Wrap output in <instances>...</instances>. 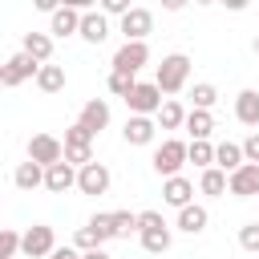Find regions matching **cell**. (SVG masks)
Wrapping results in <instances>:
<instances>
[{"label": "cell", "mask_w": 259, "mask_h": 259, "mask_svg": "<svg viewBox=\"0 0 259 259\" xmlns=\"http://www.w3.org/2000/svg\"><path fill=\"white\" fill-rule=\"evenodd\" d=\"M154 170L162 174V178H178V170L190 162V142H178V138H166L158 150H154Z\"/></svg>", "instance_id": "cell-1"}, {"label": "cell", "mask_w": 259, "mask_h": 259, "mask_svg": "<svg viewBox=\"0 0 259 259\" xmlns=\"http://www.w3.org/2000/svg\"><path fill=\"white\" fill-rule=\"evenodd\" d=\"M186 77H190V57H186V53H170V57H162V65H158L154 85H158L162 93H178V89L186 85Z\"/></svg>", "instance_id": "cell-2"}, {"label": "cell", "mask_w": 259, "mask_h": 259, "mask_svg": "<svg viewBox=\"0 0 259 259\" xmlns=\"http://www.w3.org/2000/svg\"><path fill=\"white\" fill-rule=\"evenodd\" d=\"M125 105H130V117H158V109L166 101H162V89L154 81H138V89L125 97Z\"/></svg>", "instance_id": "cell-3"}, {"label": "cell", "mask_w": 259, "mask_h": 259, "mask_svg": "<svg viewBox=\"0 0 259 259\" xmlns=\"http://www.w3.org/2000/svg\"><path fill=\"white\" fill-rule=\"evenodd\" d=\"M28 162H36V166H57V162H65V142L61 138H53V134H32L28 138Z\"/></svg>", "instance_id": "cell-4"}, {"label": "cell", "mask_w": 259, "mask_h": 259, "mask_svg": "<svg viewBox=\"0 0 259 259\" xmlns=\"http://www.w3.org/2000/svg\"><path fill=\"white\" fill-rule=\"evenodd\" d=\"M36 73H40V65H36L28 53H12V57L4 61V69H0V85H4V89H16V85H24L28 77L36 81Z\"/></svg>", "instance_id": "cell-5"}, {"label": "cell", "mask_w": 259, "mask_h": 259, "mask_svg": "<svg viewBox=\"0 0 259 259\" xmlns=\"http://www.w3.org/2000/svg\"><path fill=\"white\" fill-rule=\"evenodd\" d=\"M53 251H57V235H53V227L32 223V227L24 231V247H20V255H28V259H49Z\"/></svg>", "instance_id": "cell-6"}, {"label": "cell", "mask_w": 259, "mask_h": 259, "mask_svg": "<svg viewBox=\"0 0 259 259\" xmlns=\"http://www.w3.org/2000/svg\"><path fill=\"white\" fill-rule=\"evenodd\" d=\"M150 61V49H146V40H125L117 53H113V73H130V77H138V69Z\"/></svg>", "instance_id": "cell-7"}, {"label": "cell", "mask_w": 259, "mask_h": 259, "mask_svg": "<svg viewBox=\"0 0 259 259\" xmlns=\"http://www.w3.org/2000/svg\"><path fill=\"white\" fill-rule=\"evenodd\" d=\"M109 182H113V174H109V166L105 162H89V166H81L77 170V190L81 194H105L109 190Z\"/></svg>", "instance_id": "cell-8"}, {"label": "cell", "mask_w": 259, "mask_h": 259, "mask_svg": "<svg viewBox=\"0 0 259 259\" xmlns=\"http://www.w3.org/2000/svg\"><path fill=\"white\" fill-rule=\"evenodd\" d=\"M81 20H85V4L77 0V4H65V8H57L53 12V24H49V36H81Z\"/></svg>", "instance_id": "cell-9"}, {"label": "cell", "mask_w": 259, "mask_h": 259, "mask_svg": "<svg viewBox=\"0 0 259 259\" xmlns=\"http://www.w3.org/2000/svg\"><path fill=\"white\" fill-rule=\"evenodd\" d=\"M73 186H77V166L57 162V166H49V170H45V190L65 194V190H73Z\"/></svg>", "instance_id": "cell-10"}, {"label": "cell", "mask_w": 259, "mask_h": 259, "mask_svg": "<svg viewBox=\"0 0 259 259\" xmlns=\"http://www.w3.org/2000/svg\"><path fill=\"white\" fill-rule=\"evenodd\" d=\"M162 198H166L170 206L186 210V206H190V198H194V182H190V178H182V174H178V178H166V182H162Z\"/></svg>", "instance_id": "cell-11"}, {"label": "cell", "mask_w": 259, "mask_h": 259, "mask_svg": "<svg viewBox=\"0 0 259 259\" xmlns=\"http://www.w3.org/2000/svg\"><path fill=\"white\" fill-rule=\"evenodd\" d=\"M231 194L235 198H259V166H243V170H235L231 174Z\"/></svg>", "instance_id": "cell-12"}, {"label": "cell", "mask_w": 259, "mask_h": 259, "mask_svg": "<svg viewBox=\"0 0 259 259\" xmlns=\"http://www.w3.org/2000/svg\"><path fill=\"white\" fill-rule=\"evenodd\" d=\"M150 28H154V12H150V8H134V12L121 20L125 40H146V36H150Z\"/></svg>", "instance_id": "cell-13"}, {"label": "cell", "mask_w": 259, "mask_h": 259, "mask_svg": "<svg viewBox=\"0 0 259 259\" xmlns=\"http://www.w3.org/2000/svg\"><path fill=\"white\" fill-rule=\"evenodd\" d=\"M85 130H93V134H101L105 125H109V101H101V97H93V101H85L81 105V117H77Z\"/></svg>", "instance_id": "cell-14"}, {"label": "cell", "mask_w": 259, "mask_h": 259, "mask_svg": "<svg viewBox=\"0 0 259 259\" xmlns=\"http://www.w3.org/2000/svg\"><path fill=\"white\" fill-rule=\"evenodd\" d=\"M125 142L130 146H150L154 142V134H158V121L154 117H125Z\"/></svg>", "instance_id": "cell-15"}, {"label": "cell", "mask_w": 259, "mask_h": 259, "mask_svg": "<svg viewBox=\"0 0 259 259\" xmlns=\"http://www.w3.org/2000/svg\"><path fill=\"white\" fill-rule=\"evenodd\" d=\"M214 166H219V170H227V174L243 170V166H247L243 146H239V142H219V146H214Z\"/></svg>", "instance_id": "cell-16"}, {"label": "cell", "mask_w": 259, "mask_h": 259, "mask_svg": "<svg viewBox=\"0 0 259 259\" xmlns=\"http://www.w3.org/2000/svg\"><path fill=\"white\" fill-rule=\"evenodd\" d=\"M20 53H28L36 65H49V57H53V36H49V32H24Z\"/></svg>", "instance_id": "cell-17"}, {"label": "cell", "mask_w": 259, "mask_h": 259, "mask_svg": "<svg viewBox=\"0 0 259 259\" xmlns=\"http://www.w3.org/2000/svg\"><path fill=\"white\" fill-rule=\"evenodd\" d=\"M235 117L259 134V93H255V89H243V93L235 97Z\"/></svg>", "instance_id": "cell-18"}, {"label": "cell", "mask_w": 259, "mask_h": 259, "mask_svg": "<svg viewBox=\"0 0 259 259\" xmlns=\"http://www.w3.org/2000/svg\"><path fill=\"white\" fill-rule=\"evenodd\" d=\"M186 134H190V142H206L214 134V113L210 109H190L186 113Z\"/></svg>", "instance_id": "cell-19"}, {"label": "cell", "mask_w": 259, "mask_h": 259, "mask_svg": "<svg viewBox=\"0 0 259 259\" xmlns=\"http://www.w3.org/2000/svg\"><path fill=\"white\" fill-rule=\"evenodd\" d=\"M105 36H109V16H105V12H85V20H81V40L101 45Z\"/></svg>", "instance_id": "cell-20"}, {"label": "cell", "mask_w": 259, "mask_h": 259, "mask_svg": "<svg viewBox=\"0 0 259 259\" xmlns=\"http://www.w3.org/2000/svg\"><path fill=\"white\" fill-rule=\"evenodd\" d=\"M198 190H202V194H210V198H219V194H227V190H231V174H227V170H219V166H210V170H202Z\"/></svg>", "instance_id": "cell-21"}, {"label": "cell", "mask_w": 259, "mask_h": 259, "mask_svg": "<svg viewBox=\"0 0 259 259\" xmlns=\"http://www.w3.org/2000/svg\"><path fill=\"white\" fill-rule=\"evenodd\" d=\"M206 223H210V214H206V206H198V202H190L186 210H178V231H186V235L206 231Z\"/></svg>", "instance_id": "cell-22"}, {"label": "cell", "mask_w": 259, "mask_h": 259, "mask_svg": "<svg viewBox=\"0 0 259 259\" xmlns=\"http://www.w3.org/2000/svg\"><path fill=\"white\" fill-rule=\"evenodd\" d=\"M12 182H16L20 190H36V186H45V166H36V162H20L16 174H12Z\"/></svg>", "instance_id": "cell-23"}, {"label": "cell", "mask_w": 259, "mask_h": 259, "mask_svg": "<svg viewBox=\"0 0 259 259\" xmlns=\"http://www.w3.org/2000/svg\"><path fill=\"white\" fill-rule=\"evenodd\" d=\"M36 89H40V93H61V89H65V69H61V65H40Z\"/></svg>", "instance_id": "cell-24"}, {"label": "cell", "mask_w": 259, "mask_h": 259, "mask_svg": "<svg viewBox=\"0 0 259 259\" xmlns=\"http://www.w3.org/2000/svg\"><path fill=\"white\" fill-rule=\"evenodd\" d=\"M154 121H158L162 130H178V125H186V109H182L178 101H170V97H166V105L158 109V117H154Z\"/></svg>", "instance_id": "cell-25"}, {"label": "cell", "mask_w": 259, "mask_h": 259, "mask_svg": "<svg viewBox=\"0 0 259 259\" xmlns=\"http://www.w3.org/2000/svg\"><path fill=\"white\" fill-rule=\"evenodd\" d=\"M170 243H174L170 227H162V231H142V247H146L150 255H166V251H170Z\"/></svg>", "instance_id": "cell-26"}, {"label": "cell", "mask_w": 259, "mask_h": 259, "mask_svg": "<svg viewBox=\"0 0 259 259\" xmlns=\"http://www.w3.org/2000/svg\"><path fill=\"white\" fill-rule=\"evenodd\" d=\"M109 214H113V235L117 239H130L138 231V214L134 210H109Z\"/></svg>", "instance_id": "cell-27"}, {"label": "cell", "mask_w": 259, "mask_h": 259, "mask_svg": "<svg viewBox=\"0 0 259 259\" xmlns=\"http://www.w3.org/2000/svg\"><path fill=\"white\" fill-rule=\"evenodd\" d=\"M85 227H89V231L97 235V243H101V247H105L109 239H117V235H113V214H93V219H89Z\"/></svg>", "instance_id": "cell-28"}, {"label": "cell", "mask_w": 259, "mask_h": 259, "mask_svg": "<svg viewBox=\"0 0 259 259\" xmlns=\"http://www.w3.org/2000/svg\"><path fill=\"white\" fill-rule=\"evenodd\" d=\"M20 247H24V231H12V227H8V231L0 235V259H16Z\"/></svg>", "instance_id": "cell-29"}, {"label": "cell", "mask_w": 259, "mask_h": 259, "mask_svg": "<svg viewBox=\"0 0 259 259\" xmlns=\"http://www.w3.org/2000/svg\"><path fill=\"white\" fill-rule=\"evenodd\" d=\"M190 97H194V109H210V105L219 101V89H214L210 81H198V85L190 89Z\"/></svg>", "instance_id": "cell-30"}, {"label": "cell", "mask_w": 259, "mask_h": 259, "mask_svg": "<svg viewBox=\"0 0 259 259\" xmlns=\"http://www.w3.org/2000/svg\"><path fill=\"white\" fill-rule=\"evenodd\" d=\"M134 89H138V81H134L130 73H109V93H113V97H121V101H125Z\"/></svg>", "instance_id": "cell-31"}, {"label": "cell", "mask_w": 259, "mask_h": 259, "mask_svg": "<svg viewBox=\"0 0 259 259\" xmlns=\"http://www.w3.org/2000/svg\"><path fill=\"white\" fill-rule=\"evenodd\" d=\"M190 162L202 166V170H210L214 166V146L210 142H190Z\"/></svg>", "instance_id": "cell-32"}, {"label": "cell", "mask_w": 259, "mask_h": 259, "mask_svg": "<svg viewBox=\"0 0 259 259\" xmlns=\"http://www.w3.org/2000/svg\"><path fill=\"white\" fill-rule=\"evenodd\" d=\"M93 138H97V134H93V130H85L81 121H73V125L65 130V146H93Z\"/></svg>", "instance_id": "cell-33"}, {"label": "cell", "mask_w": 259, "mask_h": 259, "mask_svg": "<svg viewBox=\"0 0 259 259\" xmlns=\"http://www.w3.org/2000/svg\"><path fill=\"white\" fill-rule=\"evenodd\" d=\"M239 247L243 251H259V219L247 223V227H239Z\"/></svg>", "instance_id": "cell-34"}, {"label": "cell", "mask_w": 259, "mask_h": 259, "mask_svg": "<svg viewBox=\"0 0 259 259\" xmlns=\"http://www.w3.org/2000/svg\"><path fill=\"white\" fill-rule=\"evenodd\" d=\"M162 227H166V219L158 210H138V235L142 231H162Z\"/></svg>", "instance_id": "cell-35"}, {"label": "cell", "mask_w": 259, "mask_h": 259, "mask_svg": "<svg viewBox=\"0 0 259 259\" xmlns=\"http://www.w3.org/2000/svg\"><path fill=\"white\" fill-rule=\"evenodd\" d=\"M73 247H77L81 255H85V251H101V243H97V235H93L89 227H81V231L73 235Z\"/></svg>", "instance_id": "cell-36"}, {"label": "cell", "mask_w": 259, "mask_h": 259, "mask_svg": "<svg viewBox=\"0 0 259 259\" xmlns=\"http://www.w3.org/2000/svg\"><path fill=\"white\" fill-rule=\"evenodd\" d=\"M101 12H105V16H121V20H125L134 8H130V0H101Z\"/></svg>", "instance_id": "cell-37"}, {"label": "cell", "mask_w": 259, "mask_h": 259, "mask_svg": "<svg viewBox=\"0 0 259 259\" xmlns=\"http://www.w3.org/2000/svg\"><path fill=\"white\" fill-rule=\"evenodd\" d=\"M243 154H247V162H251V166H259V134H251V138L243 142Z\"/></svg>", "instance_id": "cell-38"}, {"label": "cell", "mask_w": 259, "mask_h": 259, "mask_svg": "<svg viewBox=\"0 0 259 259\" xmlns=\"http://www.w3.org/2000/svg\"><path fill=\"white\" fill-rule=\"evenodd\" d=\"M49 259H81V251H77V247H57Z\"/></svg>", "instance_id": "cell-39"}, {"label": "cell", "mask_w": 259, "mask_h": 259, "mask_svg": "<svg viewBox=\"0 0 259 259\" xmlns=\"http://www.w3.org/2000/svg\"><path fill=\"white\" fill-rule=\"evenodd\" d=\"M81 259H113V255H109V251H105V247H101V251H85V255H81Z\"/></svg>", "instance_id": "cell-40"}, {"label": "cell", "mask_w": 259, "mask_h": 259, "mask_svg": "<svg viewBox=\"0 0 259 259\" xmlns=\"http://www.w3.org/2000/svg\"><path fill=\"white\" fill-rule=\"evenodd\" d=\"M255 53H259V36H255Z\"/></svg>", "instance_id": "cell-41"}]
</instances>
